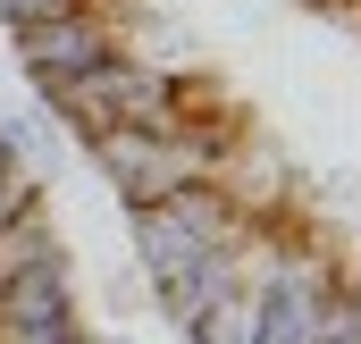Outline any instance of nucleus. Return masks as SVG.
<instances>
[{
  "label": "nucleus",
  "mask_w": 361,
  "mask_h": 344,
  "mask_svg": "<svg viewBox=\"0 0 361 344\" xmlns=\"http://www.w3.org/2000/svg\"><path fill=\"white\" fill-rule=\"evenodd\" d=\"M0 344H101V336H85V319L68 311V319H42V328H8Z\"/></svg>",
  "instance_id": "7"
},
{
  "label": "nucleus",
  "mask_w": 361,
  "mask_h": 344,
  "mask_svg": "<svg viewBox=\"0 0 361 344\" xmlns=\"http://www.w3.org/2000/svg\"><path fill=\"white\" fill-rule=\"evenodd\" d=\"M109 51H118V17L109 8H68V17H42V25L17 34V59H25L34 85H68V76L101 68Z\"/></svg>",
  "instance_id": "2"
},
{
  "label": "nucleus",
  "mask_w": 361,
  "mask_h": 344,
  "mask_svg": "<svg viewBox=\"0 0 361 344\" xmlns=\"http://www.w3.org/2000/svg\"><path fill=\"white\" fill-rule=\"evenodd\" d=\"M185 344H252V294H219L185 319Z\"/></svg>",
  "instance_id": "3"
},
{
  "label": "nucleus",
  "mask_w": 361,
  "mask_h": 344,
  "mask_svg": "<svg viewBox=\"0 0 361 344\" xmlns=\"http://www.w3.org/2000/svg\"><path fill=\"white\" fill-rule=\"evenodd\" d=\"M0 143H8V168H42V160H51V118H8V126H0Z\"/></svg>",
  "instance_id": "4"
},
{
  "label": "nucleus",
  "mask_w": 361,
  "mask_h": 344,
  "mask_svg": "<svg viewBox=\"0 0 361 344\" xmlns=\"http://www.w3.org/2000/svg\"><path fill=\"white\" fill-rule=\"evenodd\" d=\"M244 235V210L227 202V185L219 176H202V185H177V193H160V202H143L135 210V260H143V277L160 285V277H177L193 269L202 252H219V244H235Z\"/></svg>",
  "instance_id": "1"
},
{
  "label": "nucleus",
  "mask_w": 361,
  "mask_h": 344,
  "mask_svg": "<svg viewBox=\"0 0 361 344\" xmlns=\"http://www.w3.org/2000/svg\"><path fill=\"white\" fill-rule=\"evenodd\" d=\"M68 8H101V0H0V25H8V34H25V25L68 17Z\"/></svg>",
  "instance_id": "6"
},
{
  "label": "nucleus",
  "mask_w": 361,
  "mask_h": 344,
  "mask_svg": "<svg viewBox=\"0 0 361 344\" xmlns=\"http://www.w3.org/2000/svg\"><path fill=\"white\" fill-rule=\"evenodd\" d=\"M311 344H361V319H353V294H345V277H336V294L319 302V328Z\"/></svg>",
  "instance_id": "5"
}]
</instances>
